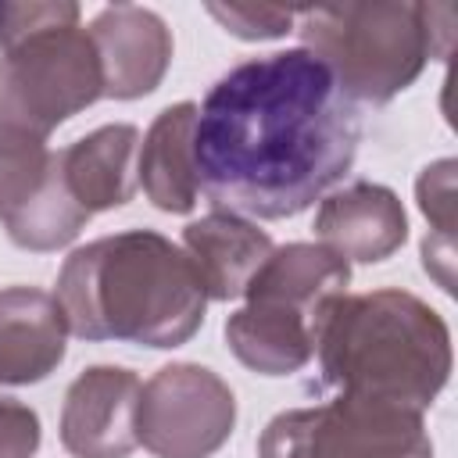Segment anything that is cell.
<instances>
[{"label":"cell","instance_id":"9","mask_svg":"<svg viewBox=\"0 0 458 458\" xmlns=\"http://www.w3.org/2000/svg\"><path fill=\"white\" fill-rule=\"evenodd\" d=\"M86 32L100 57L104 97L136 100L161 86L172 64V32L161 14L136 4H111L93 14Z\"/></svg>","mask_w":458,"mask_h":458},{"label":"cell","instance_id":"21","mask_svg":"<svg viewBox=\"0 0 458 458\" xmlns=\"http://www.w3.org/2000/svg\"><path fill=\"white\" fill-rule=\"evenodd\" d=\"M39 440V415L14 397H0V458H36Z\"/></svg>","mask_w":458,"mask_h":458},{"label":"cell","instance_id":"6","mask_svg":"<svg viewBox=\"0 0 458 458\" xmlns=\"http://www.w3.org/2000/svg\"><path fill=\"white\" fill-rule=\"evenodd\" d=\"M258 458H433V444L422 411L336 394L268 419Z\"/></svg>","mask_w":458,"mask_h":458},{"label":"cell","instance_id":"14","mask_svg":"<svg viewBox=\"0 0 458 458\" xmlns=\"http://www.w3.org/2000/svg\"><path fill=\"white\" fill-rule=\"evenodd\" d=\"M193 132H197V104L179 100L157 111L147 136L140 140L136 175L147 200L168 215H190L200 190H197V165H193Z\"/></svg>","mask_w":458,"mask_h":458},{"label":"cell","instance_id":"12","mask_svg":"<svg viewBox=\"0 0 458 458\" xmlns=\"http://www.w3.org/2000/svg\"><path fill=\"white\" fill-rule=\"evenodd\" d=\"M182 250L208 301H236L247 293L276 243L265 229H258V222L243 215L208 211L182 229Z\"/></svg>","mask_w":458,"mask_h":458},{"label":"cell","instance_id":"2","mask_svg":"<svg viewBox=\"0 0 458 458\" xmlns=\"http://www.w3.org/2000/svg\"><path fill=\"white\" fill-rule=\"evenodd\" d=\"M54 297L79 340H125L154 351L186 344L208 308L186 250L154 229L75 247L57 272Z\"/></svg>","mask_w":458,"mask_h":458},{"label":"cell","instance_id":"15","mask_svg":"<svg viewBox=\"0 0 458 458\" xmlns=\"http://www.w3.org/2000/svg\"><path fill=\"white\" fill-rule=\"evenodd\" d=\"M315 336L318 322L272 304V301H254L225 318V344L236 354L240 365H247L258 376H290L301 372L311 354H315Z\"/></svg>","mask_w":458,"mask_h":458},{"label":"cell","instance_id":"8","mask_svg":"<svg viewBox=\"0 0 458 458\" xmlns=\"http://www.w3.org/2000/svg\"><path fill=\"white\" fill-rule=\"evenodd\" d=\"M140 376L122 365H89L61 404V444L72 458H129L140 447Z\"/></svg>","mask_w":458,"mask_h":458},{"label":"cell","instance_id":"5","mask_svg":"<svg viewBox=\"0 0 458 458\" xmlns=\"http://www.w3.org/2000/svg\"><path fill=\"white\" fill-rule=\"evenodd\" d=\"M451 21L447 4L365 0L297 7L293 25L354 104H386L447 50Z\"/></svg>","mask_w":458,"mask_h":458},{"label":"cell","instance_id":"17","mask_svg":"<svg viewBox=\"0 0 458 458\" xmlns=\"http://www.w3.org/2000/svg\"><path fill=\"white\" fill-rule=\"evenodd\" d=\"M89 218L93 215L64 186L57 150H50L47 172L14 208L0 215V225L11 236V243L21 250H57V247H68Z\"/></svg>","mask_w":458,"mask_h":458},{"label":"cell","instance_id":"3","mask_svg":"<svg viewBox=\"0 0 458 458\" xmlns=\"http://www.w3.org/2000/svg\"><path fill=\"white\" fill-rule=\"evenodd\" d=\"M322 383L336 394L426 411L451 376V329L408 290L336 297L315 336Z\"/></svg>","mask_w":458,"mask_h":458},{"label":"cell","instance_id":"19","mask_svg":"<svg viewBox=\"0 0 458 458\" xmlns=\"http://www.w3.org/2000/svg\"><path fill=\"white\" fill-rule=\"evenodd\" d=\"M208 14L236 39H250V43L279 39L297 21V7H276V4H208Z\"/></svg>","mask_w":458,"mask_h":458},{"label":"cell","instance_id":"18","mask_svg":"<svg viewBox=\"0 0 458 458\" xmlns=\"http://www.w3.org/2000/svg\"><path fill=\"white\" fill-rule=\"evenodd\" d=\"M415 197L422 215L429 218V233L422 240V268L451 293V229H454V161L444 157L422 168L415 182Z\"/></svg>","mask_w":458,"mask_h":458},{"label":"cell","instance_id":"4","mask_svg":"<svg viewBox=\"0 0 458 458\" xmlns=\"http://www.w3.org/2000/svg\"><path fill=\"white\" fill-rule=\"evenodd\" d=\"M104 97L100 57L72 0H0V147H47Z\"/></svg>","mask_w":458,"mask_h":458},{"label":"cell","instance_id":"10","mask_svg":"<svg viewBox=\"0 0 458 458\" xmlns=\"http://www.w3.org/2000/svg\"><path fill=\"white\" fill-rule=\"evenodd\" d=\"M315 236L344 261H386L408 240V215L401 197L369 179L329 190L315 211Z\"/></svg>","mask_w":458,"mask_h":458},{"label":"cell","instance_id":"20","mask_svg":"<svg viewBox=\"0 0 458 458\" xmlns=\"http://www.w3.org/2000/svg\"><path fill=\"white\" fill-rule=\"evenodd\" d=\"M47 147H0V215L14 208L47 172Z\"/></svg>","mask_w":458,"mask_h":458},{"label":"cell","instance_id":"13","mask_svg":"<svg viewBox=\"0 0 458 458\" xmlns=\"http://www.w3.org/2000/svg\"><path fill=\"white\" fill-rule=\"evenodd\" d=\"M140 129L129 122L100 125L75 140L72 147L57 150V165L72 197L89 211H111L132 200L140 190L136 161H140Z\"/></svg>","mask_w":458,"mask_h":458},{"label":"cell","instance_id":"1","mask_svg":"<svg viewBox=\"0 0 458 458\" xmlns=\"http://www.w3.org/2000/svg\"><path fill=\"white\" fill-rule=\"evenodd\" d=\"M358 143V104L311 50L247 57L197 107V190L215 211L290 218L351 172Z\"/></svg>","mask_w":458,"mask_h":458},{"label":"cell","instance_id":"7","mask_svg":"<svg viewBox=\"0 0 458 458\" xmlns=\"http://www.w3.org/2000/svg\"><path fill=\"white\" fill-rule=\"evenodd\" d=\"M236 426L229 383L193 361L157 369L140 390L136 437L154 458H211Z\"/></svg>","mask_w":458,"mask_h":458},{"label":"cell","instance_id":"16","mask_svg":"<svg viewBox=\"0 0 458 458\" xmlns=\"http://www.w3.org/2000/svg\"><path fill=\"white\" fill-rule=\"evenodd\" d=\"M347 283H351V261H344L318 240L283 243L268 254V261L261 265V272L254 276L243 297L272 301L322 322L326 308L347 293Z\"/></svg>","mask_w":458,"mask_h":458},{"label":"cell","instance_id":"11","mask_svg":"<svg viewBox=\"0 0 458 458\" xmlns=\"http://www.w3.org/2000/svg\"><path fill=\"white\" fill-rule=\"evenodd\" d=\"M68 351V322L54 293L39 286L0 290V383L29 386L47 379Z\"/></svg>","mask_w":458,"mask_h":458}]
</instances>
